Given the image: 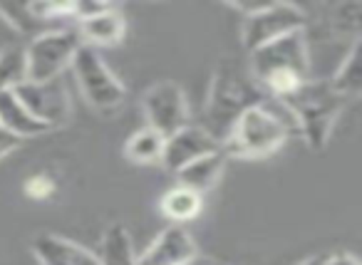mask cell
Wrapping results in <instances>:
<instances>
[{
  "mask_svg": "<svg viewBox=\"0 0 362 265\" xmlns=\"http://www.w3.org/2000/svg\"><path fill=\"white\" fill-rule=\"evenodd\" d=\"M293 131H296V124L288 110L278 100L268 97L263 105L251 107L238 117L221 146L228 156L263 159V156L276 154Z\"/></svg>",
  "mask_w": 362,
  "mask_h": 265,
  "instance_id": "obj_3",
  "label": "cell"
},
{
  "mask_svg": "<svg viewBox=\"0 0 362 265\" xmlns=\"http://www.w3.org/2000/svg\"><path fill=\"white\" fill-rule=\"evenodd\" d=\"M30 250L40 265H100V258L90 248L57 233L35 235Z\"/></svg>",
  "mask_w": 362,
  "mask_h": 265,
  "instance_id": "obj_12",
  "label": "cell"
},
{
  "mask_svg": "<svg viewBox=\"0 0 362 265\" xmlns=\"http://www.w3.org/2000/svg\"><path fill=\"white\" fill-rule=\"evenodd\" d=\"M322 265H360V260L352 253H335V255L322 258Z\"/></svg>",
  "mask_w": 362,
  "mask_h": 265,
  "instance_id": "obj_25",
  "label": "cell"
},
{
  "mask_svg": "<svg viewBox=\"0 0 362 265\" xmlns=\"http://www.w3.org/2000/svg\"><path fill=\"white\" fill-rule=\"evenodd\" d=\"M97 258H100V265H136V253L129 230L119 223L110 225Z\"/></svg>",
  "mask_w": 362,
  "mask_h": 265,
  "instance_id": "obj_18",
  "label": "cell"
},
{
  "mask_svg": "<svg viewBox=\"0 0 362 265\" xmlns=\"http://www.w3.org/2000/svg\"><path fill=\"white\" fill-rule=\"evenodd\" d=\"M305 23L308 16L303 13V8L293 3H266L258 13L243 18V47L246 52H253L283 35L305 30Z\"/></svg>",
  "mask_w": 362,
  "mask_h": 265,
  "instance_id": "obj_7",
  "label": "cell"
},
{
  "mask_svg": "<svg viewBox=\"0 0 362 265\" xmlns=\"http://www.w3.org/2000/svg\"><path fill=\"white\" fill-rule=\"evenodd\" d=\"M187 265H214V260H209V258H194L192 263H187Z\"/></svg>",
  "mask_w": 362,
  "mask_h": 265,
  "instance_id": "obj_27",
  "label": "cell"
},
{
  "mask_svg": "<svg viewBox=\"0 0 362 265\" xmlns=\"http://www.w3.org/2000/svg\"><path fill=\"white\" fill-rule=\"evenodd\" d=\"M52 191H55V181L50 179V176H30V181L25 184V194L30 196V199L35 201H42V199H50Z\"/></svg>",
  "mask_w": 362,
  "mask_h": 265,
  "instance_id": "obj_23",
  "label": "cell"
},
{
  "mask_svg": "<svg viewBox=\"0 0 362 265\" xmlns=\"http://www.w3.org/2000/svg\"><path fill=\"white\" fill-rule=\"evenodd\" d=\"M332 85V90L337 95H342L345 100H355L362 90V42L355 40L347 50V55L342 57V62L337 65L335 75L327 80Z\"/></svg>",
  "mask_w": 362,
  "mask_h": 265,
  "instance_id": "obj_16",
  "label": "cell"
},
{
  "mask_svg": "<svg viewBox=\"0 0 362 265\" xmlns=\"http://www.w3.org/2000/svg\"><path fill=\"white\" fill-rule=\"evenodd\" d=\"M0 20L6 23V25H11L18 35L30 37V40L50 30V28L42 25V23L33 16L28 3H0Z\"/></svg>",
  "mask_w": 362,
  "mask_h": 265,
  "instance_id": "obj_20",
  "label": "cell"
},
{
  "mask_svg": "<svg viewBox=\"0 0 362 265\" xmlns=\"http://www.w3.org/2000/svg\"><path fill=\"white\" fill-rule=\"evenodd\" d=\"M226 161L228 154L221 146V149L211 151V154L202 156V159L192 161V164H187L184 169L176 171V186H184V189L204 196L206 191H211L218 184L223 169H226Z\"/></svg>",
  "mask_w": 362,
  "mask_h": 265,
  "instance_id": "obj_14",
  "label": "cell"
},
{
  "mask_svg": "<svg viewBox=\"0 0 362 265\" xmlns=\"http://www.w3.org/2000/svg\"><path fill=\"white\" fill-rule=\"evenodd\" d=\"M72 72L80 85L82 95H85L87 105L92 110L102 112V114H112L117 112L127 100V90L119 82V77L110 70L105 60H102L100 50L82 45L77 55L72 57Z\"/></svg>",
  "mask_w": 362,
  "mask_h": 265,
  "instance_id": "obj_5",
  "label": "cell"
},
{
  "mask_svg": "<svg viewBox=\"0 0 362 265\" xmlns=\"http://www.w3.org/2000/svg\"><path fill=\"white\" fill-rule=\"evenodd\" d=\"M28 82L25 50L18 45L0 47V92L16 90Z\"/></svg>",
  "mask_w": 362,
  "mask_h": 265,
  "instance_id": "obj_21",
  "label": "cell"
},
{
  "mask_svg": "<svg viewBox=\"0 0 362 265\" xmlns=\"http://www.w3.org/2000/svg\"><path fill=\"white\" fill-rule=\"evenodd\" d=\"M141 112H144L146 126L166 139L189 124L187 92L171 80L156 82L141 97Z\"/></svg>",
  "mask_w": 362,
  "mask_h": 265,
  "instance_id": "obj_8",
  "label": "cell"
},
{
  "mask_svg": "<svg viewBox=\"0 0 362 265\" xmlns=\"http://www.w3.org/2000/svg\"><path fill=\"white\" fill-rule=\"evenodd\" d=\"M221 149L216 139L209 134L204 126H181L179 131H174L171 136H166L164 141V154H161V164L169 171H179L184 169L192 161L202 159V156L211 154V151Z\"/></svg>",
  "mask_w": 362,
  "mask_h": 265,
  "instance_id": "obj_11",
  "label": "cell"
},
{
  "mask_svg": "<svg viewBox=\"0 0 362 265\" xmlns=\"http://www.w3.org/2000/svg\"><path fill=\"white\" fill-rule=\"evenodd\" d=\"M362 6L360 3H342V6H332L330 16H327V28H330L332 37H350L352 42L360 40V20Z\"/></svg>",
  "mask_w": 362,
  "mask_h": 265,
  "instance_id": "obj_22",
  "label": "cell"
},
{
  "mask_svg": "<svg viewBox=\"0 0 362 265\" xmlns=\"http://www.w3.org/2000/svg\"><path fill=\"white\" fill-rule=\"evenodd\" d=\"M268 97L256 85L248 67L236 57H221L209 85L206 107H204V129L223 144L236 119L251 107L263 105Z\"/></svg>",
  "mask_w": 362,
  "mask_h": 265,
  "instance_id": "obj_1",
  "label": "cell"
},
{
  "mask_svg": "<svg viewBox=\"0 0 362 265\" xmlns=\"http://www.w3.org/2000/svg\"><path fill=\"white\" fill-rule=\"evenodd\" d=\"M75 30L80 35L82 45L87 47H95V50H100V47H115L124 40L127 20L119 13V8L112 6L110 11L97 13V16L75 23Z\"/></svg>",
  "mask_w": 362,
  "mask_h": 265,
  "instance_id": "obj_13",
  "label": "cell"
},
{
  "mask_svg": "<svg viewBox=\"0 0 362 265\" xmlns=\"http://www.w3.org/2000/svg\"><path fill=\"white\" fill-rule=\"evenodd\" d=\"M298 265H322V258L320 255H313V258L303 260V263H298Z\"/></svg>",
  "mask_w": 362,
  "mask_h": 265,
  "instance_id": "obj_26",
  "label": "cell"
},
{
  "mask_svg": "<svg viewBox=\"0 0 362 265\" xmlns=\"http://www.w3.org/2000/svg\"><path fill=\"white\" fill-rule=\"evenodd\" d=\"M16 97L21 100V105L30 112L35 119L45 122L50 129L67 124L72 117V100L70 90H67L65 80L47 82H23L21 87H16Z\"/></svg>",
  "mask_w": 362,
  "mask_h": 265,
  "instance_id": "obj_9",
  "label": "cell"
},
{
  "mask_svg": "<svg viewBox=\"0 0 362 265\" xmlns=\"http://www.w3.org/2000/svg\"><path fill=\"white\" fill-rule=\"evenodd\" d=\"M199 258L197 240L184 225H166L151 245L141 255H136V265H187Z\"/></svg>",
  "mask_w": 362,
  "mask_h": 265,
  "instance_id": "obj_10",
  "label": "cell"
},
{
  "mask_svg": "<svg viewBox=\"0 0 362 265\" xmlns=\"http://www.w3.org/2000/svg\"><path fill=\"white\" fill-rule=\"evenodd\" d=\"M21 144H23V139H18V136H13L11 131H6L0 126V159L13 154L16 149H21Z\"/></svg>",
  "mask_w": 362,
  "mask_h": 265,
  "instance_id": "obj_24",
  "label": "cell"
},
{
  "mask_svg": "<svg viewBox=\"0 0 362 265\" xmlns=\"http://www.w3.org/2000/svg\"><path fill=\"white\" fill-rule=\"evenodd\" d=\"M214 265H228V263H214Z\"/></svg>",
  "mask_w": 362,
  "mask_h": 265,
  "instance_id": "obj_28",
  "label": "cell"
},
{
  "mask_svg": "<svg viewBox=\"0 0 362 265\" xmlns=\"http://www.w3.org/2000/svg\"><path fill=\"white\" fill-rule=\"evenodd\" d=\"M278 102L293 117L296 134H300L313 151H320L325 149L347 100L337 95L327 80H305L296 92Z\"/></svg>",
  "mask_w": 362,
  "mask_h": 265,
  "instance_id": "obj_4",
  "label": "cell"
},
{
  "mask_svg": "<svg viewBox=\"0 0 362 265\" xmlns=\"http://www.w3.org/2000/svg\"><path fill=\"white\" fill-rule=\"evenodd\" d=\"M248 72L271 100H283L310 80L305 30L291 33L248 52Z\"/></svg>",
  "mask_w": 362,
  "mask_h": 265,
  "instance_id": "obj_2",
  "label": "cell"
},
{
  "mask_svg": "<svg viewBox=\"0 0 362 265\" xmlns=\"http://www.w3.org/2000/svg\"><path fill=\"white\" fill-rule=\"evenodd\" d=\"M164 136L156 134L154 129L144 126V129L134 131L127 139L124 154L134 164H161V154H164Z\"/></svg>",
  "mask_w": 362,
  "mask_h": 265,
  "instance_id": "obj_19",
  "label": "cell"
},
{
  "mask_svg": "<svg viewBox=\"0 0 362 265\" xmlns=\"http://www.w3.org/2000/svg\"><path fill=\"white\" fill-rule=\"evenodd\" d=\"M0 126L23 141L35 139V136H42V134H47V131H52L45 122L35 119V117L21 105V100H18L13 90L0 92Z\"/></svg>",
  "mask_w": 362,
  "mask_h": 265,
  "instance_id": "obj_15",
  "label": "cell"
},
{
  "mask_svg": "<svg viewBox=\"0 0 362 265\" xmlns=\"http://www.w3.org/2000/svg\"><path fill=\"white\" fill-rule=\"evenodd\" d=\"M82 47V40L72 25L55 28L42 35L33 37L25 50L28 82H47L62 77V72L72 65V57Z\"/></svg>",
  "mask_w": 362,
  "mask_h": 265,
  "instance_id": "obj_6",
  "label": "cell"
},
{
  "mask_svg": "<svg viewBox=\"0 0 362 265\" xmlns=\"http://www.w3.org/2000/svg\"><path fill=\"white\" fill-rule=\"evenodd\" d=\"M159 208L166 218H171L176 225H181V223H187V220H194L202 213L204 196L194 194V191L184 189V186H174V189H169L161 196Z\"/></svg>",
  "mask_w": 362,
  "mask_h": 265,
  "instance_id": "obj_17",
  "label": "cell"
}]
</instances>
